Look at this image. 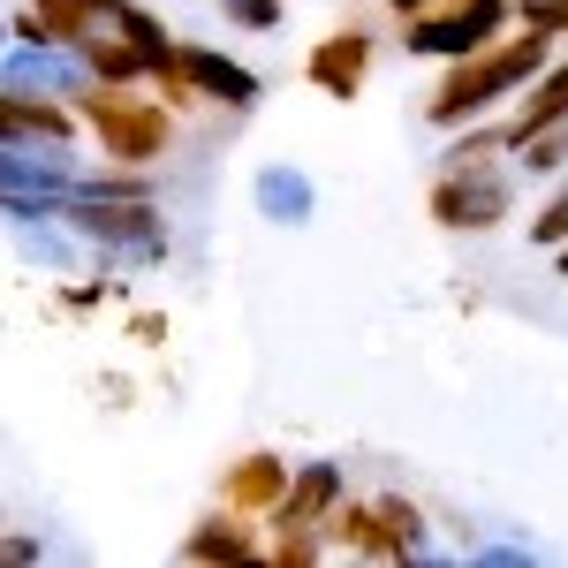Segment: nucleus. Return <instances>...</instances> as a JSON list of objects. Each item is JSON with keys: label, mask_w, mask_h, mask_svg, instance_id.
I'll return each instance as SVG.
<instances>
[{"label": "nucleus", "mask_w": 568, "mask_h": 568, "mask_svg": "<svg viewBox=\"0 0 568 568\" xmlns=\"http://www.w3.org/2000/svg\"><path fill=\"white\" fill-rule=\"evenodd\" d=\"M516 160V130H508V114L493 122H463V130H447V152H439V168L447 175H478V168H508Z\"/></svg>", "instance_id": "2eb2a0df"}, {"label": "nucleus", "mask_w": 568, "mask_h": 568, "mask_svg": "<svg viewBox=\"0 0 568 568\" xmlns=\"http://www.w3.org/2000/svg\"><path fill=\"white\" fill-rule=\"evenodd\" d=\"M425 205H433V220L447 235H485V227L516 220V160L508 168H478V175H447L439 168Z\"/></svg>", "instance_id": "39448f33"}, {"label": "nucleus", "mask_w": 568, "mask_h": 568, "mask_svg": "<svg viewBox=\"0 0 568 568\" xmlns=\"http://www.w3.org/2000/svg\"><path fill=\"white\" fill-rule=\"evenodd\" d=\"M394 8V23H409V16H425V8H439V0H387Z\"/></svg>", "instance_id": "5701e85b"}, {"label": "nucleus", "mask_w": 568, "mask_h": 568, "mask_svg": "<svg viewBox=\"0 0 568 568\" xmlns=\"http://www.w3.org/2000/svg\"><path fill=\"white\" fill-rule=\"evenodd\" d=\"M561 61V39H546V31H508V39H493L485 53H463V61H447V77L433 84L425 99V122L433 130H463V122H485V114H500V106H516L546 69Z\"/></svg>", "instance_id": "f257e3e1"}, {"label": "nucleus", "mask_w": 568, "mask_h": 568, "mask_svg": "<svg viewBox=\"0 0 568 568\" xmlns=\"http://www.w3.org/2000/svg\"><path fill=\"white\" fill-rule=\"evenodd\" d=\"M364 561H439L425 508L402 500V493H379L372 500V530H364Z\"/></svg>", "instance_id": "6e6552de"}, {"label": "nucleus", "mask_w": 568, "mask_h": 568, "mask_svg": "<svg viewBox=\"0 0 568 568\" xmlns=\"http://www.w3.org/2000/svg\"><path fill=\"white\" fill-rule=\"evenodd\" d=\"M69 106L84 114V130L99 136V152L122 160V168H152V160H168V144H175V106H168L160 91L136 99V91L91 84V91H77Z\"/></svg>", "instance_id": "7ed1b4c3"}, {"label": "nucleus", "mask_w": 568, "mask_h": 568, "mask_svg": "<svg viewBox=\"0 0 568 568\" xmlns=\"http://www.w3.org/2000/svg\"><path fill=\"white\" fill-rule=\"evenodd\" d=\"M182 561H197V568H220V561H265L258 516H243V508H220V516H205V524H190V538H182Z\"/></svg>", "instance_id": "4468645a"}, {"label": "nucleus", "mask_w": 568, "mask_h": 568, "mask_svg": "<svg viewBox=\"0 0 568 568\" xmlns=\"http://www.w3.org/2000/svg\"><path fill=\"white\" fill-rule=\"evenodd\" d=\"M160 334H168V318H160V311H130V342L160 349Z\"/></svg>", "instance_id": "4be33fe9"}, {"label": "nucleus", "mask_w": 568, "mask_h": 568, "mask_svg": "<svg viewBox=\"0 0 568 568\" xmlns=\"http://www.w3.org/2000/svg\"><path fill=\"white\" fill-rule=\"evenodd\" d=\"M251 205H258V220H273V227H311V220H318V182H311L296 160H265L258 175H251Z\"/></svg>", "instance_id": "ddd939ff"}, {"label": "nucleus", "mask_w": 568, "mask_h": 568, "mask_svg": "<svg viewBox=\"0 0 568 568\" xmlns=\"http://www.w3.org/2000/svg\"><path fill=\"white\" fill-rule=\"evenodd\" d=\"M220 16H227L235 31H281V23H288L281 0H220Z\"/></svg>", "instance_id": "6ab92c4d"}, {"label": "nucleus", "mask_w": 568, "mask_h": 568, "mask_svg": "<svg viewBox=\"0 0 568 568\" xmlns=\"http://www.w3.org/2000/svg\"><path fill=\"white\" fill-rule=\"evenodd\" d=\"M364 530H372V500H356V493H349V500L326 516V554H334V561H342V554L364 561Z\"/></svg>", "instance_id": "f3484780"}, {"label": "nucleus", "mask_w": 568, "mask_h": 568, "mask_svg": "<svg viewBox=\"0 0 568 568\" xmlns=\"http://www.w3.org/2000/svg\"><path fill=\"white\" fill-rule=\"evenodd\" d=\"M77 136L91 130L69 99H45V91H8L0 99V144H77Z\"/></svg>", "instance_id": "1a4fd4ad"}, {"label": "nucleus", "mask_w": 568, "mask_h": 568, "mask_svg": "<svg viewBox=\"0 0 568 568\" xmlns=\"http://www.w3.org/2000/svg\"><path fill=\"white\" fill-rule=\"evenodd\" d=\"M554 122H568V45H561V61L538 77V84L508 106V130H516V144L524 136H538V130H554Z\"/></svg>", "instance_id": "dca6fc26"}, {"label": "nucleus", "mask_w": 568, "mask_h": 568, "mask_svg": "<svg viewBox=\"0 0 568 568\" xmlns=\"http://www.w3.org/2000/svg\"><path fill=\"white\" fill-rule=\"evenodd\" d=\"M182 69H190V84L205 91V106H227V114H251L258 106V69H243L235 53H220L205 39H182Z\"/></svg>", "instance_id": "9d476101"}, {"label": "nucleus", "mask_w": 568, "mask_h": 568, "mask_svg": "<svg viewBox=\"0 0 568 568\" xmlns=\"http://www.w3.org/2000/svg\"><path fill=\"white\" fill-rule=\"evenodd\" d=\"M106 273H114V265H106ZM106 273H99V281H61V288H53V304L69 311V318H91V311H106V296H122V281H106Z\"/></svg>", "instance_id": "a211bd4d"}, {"label": "nucleus", "mask_w": 568, "mask_h": 568, "mask_svg": "<svg viewBox=\"0 0 568 568\" xmlns=\"http://www.w3.org/2000/svg\"><path fill=\"white\" fill-rule=\"evenodd\" d=\"M288 485H296V463H288V455H243V463H227V478H220V500H227V508H243V516H273V508H281V500H288Z\"/></svg>", "instance_id": "f8f14e48"}, {"label": "nucleus", "mask_w": 568, "mask_h": 568, "mask_svg": "<svg viewBox=\"0 0 568 568\" xmlns=\"http://www.w3.org/2000/svg\"><path fill=\"white\" fill-rule=\"evenodd\" d=\"M372 61H379V39H372V31H356V23H342V31L311 39L304 77H311V91H326V99H342V106H349L356 91L372 84Z\"/></svg>", "instance_id": "423d86ee"}, {"label": "nucleus", "mask_w": 568, "mask_h": 568, "mask_svg": "<svg viewBox=\"0 0 568 568\" xmlns=\"http://www.w3.org/2000/svg\"><path fill=\"white\" fill-rule=\"evenodd\" d=\"M470 561H478V568H530V561H538V546H530V538H478Z\"/></svg>", "instance_id": "aec40b11"}, {"label": "nucleus", "mask_w": 568, "mask_h": 568, "mask_svg": "<svg viewBox=\"0 0 568 568\" xmlns=\"http://www.w3.org/2000/svg\"><path fill=\"white\" fill-rule=\"evenodd\" d=\"M99 77L84 69V53L69 39H45V45H8V91H45V99H77Z\"/></svg>", "instance_id": "0eeeda50"}, {"label": "nucleus", "mask_w": 568, "mask_h": 568, "mask_svg": "<svg viewBox=\"0 0 568 568\" xmlns=\"http://www.w3.org/2000/svg\"><path fill=\"white\" fill-rule=\"evenodd\" d=\"M349 500V470L342 463H296V485H288V500L265 516L273 530H326V516Z\"/></svg>", "instance_id": "9b49d317"}, {"label": "nucleus", "mask_w": 568, "mask_h": 568, "mask_svg": "<svg viewBox=\"0 0 568 568\" xmlns=\"http://www.w3.org/2000/svg\"><path fill=\"white\" fill-rule=\"evenodd\" d=\"M516 23H524V31H546V39L568 45V0H516Z\"/></svg>", "instance_id": "412c9836"}, {"label": "nucleus", "mask_w": 568, "mask_h": 568, "mask_svg": "<svg viewBox=\"0 0 568 568\" xmlns=\"http://www.w3.org/2000/svg\"><path fill=\"white\" fill-rule=\"evenodd\" d=\"M508 31H516V0H439V8L402 23V45L425 53V61H463V53H485Z\"/></svg>", "instance_id": "20e7f679"}, {"label": "nucleus", "mask_w": 568, "mask_h": 568, "mask_svg": "<svg viewBox=\"0 0 568 568\" xmlns=\"http://www.w3.org/2000/svg\"><path fill=\"white\" fill-rule=\"evenodd\" d=\"M69 220V235L99 251V265H160L175 251V235H168V213H160V197H69L61 205Z\"/></svg>", "instance_id": "f03ea898"}]
</instances>
